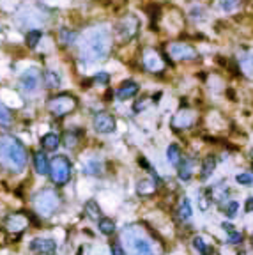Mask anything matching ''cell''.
I'll list each match as a JSON object with an SVG mask.
<instances>
[{
	"instance_id": "obj_1",
	"label": "cell",
	"mask_w": 253,
	"mask_h": 255,
	"mask_svg": "<svg viewBox=\"0 0 253 255\" xmlns=\"http://www.w3.org/2000/svg\"><path fill=\"white\" fill-rule=\"evenodd\" d=\"M112 48V32L106 25H96V27L85 30L80 41V57L85 64L105 61Z\"/></svg>"
},
{
	"instance_id": "obj_2",
	"label": "cell",
	"mask_w": 253,
	"mask_h": 255,
	"mask_svg": "<svg viewBox=\"0 0 253 255\" xmlns=\"http://www.w3.org/2000/svg\"><path fill=\"white\" fill-rule=\"evenodd\" d=\"M0 165L14 174L23 172L27 167V151L14 137H0Z\"/></svg>"
},
{
	"instance_id": "obj_3",
	"label": "cell",
	"mask_w": 253,
	"mask_h": 255,
	"mask_svg": "<svg viewBox=\"0 0 253 255\" xmlns=\"http://www.w3.org/2000/svg\"><path fill=\"white\" fill-rule=\"evenodd\" d=\"M122 248L126 255H156L153 239L140 225H129L121 232Z\"/></svg>"
},
{
	"instance_id": "obj_4",
	"label": "cell",
	"mask_w": 253,
	"mask_h": 255,
	"mask_svg": "<svg viewBox=\"0 0 253 255\" xmlns=\"http://www.w3.org/2000/svg\"><path fill=\"white\" fill-rule=\"evenodd\" d=\"M32 206L37 215L48 218L61 207V197H59L57 190H53V188H43V190H39L34 195Z\"/></svg>"
},
{
	"instance_id": "obj_5",
	"label": "cell",
	"mask_w": 253,
	"mask_h": 255,
	"mask_svg": "<svg viewBox=\"0 0 253 255\" xmlns=\"http://www.w3.org/2000/svg\"><path fill=\"white\" fill-rule=\"evenodd\" d=\"M71 172H73V165L69 162V158H66V156H55L52 160V163H50L48 174L52 177L53 184H57V186L66 184L71 179Z\"/></svg>"
},
{
	"instance_id": "obj_6",
	"label": "cell",
	"mask_w": 253,
	"mask_h": 255,
	"mask_svg": "<svg viewBox=\"0 0 253 255\" xmlns=\"http://www.w3.org/2000/svg\"><path fill=\"white\" fill-rule=\"evenodd\" d=\"M77 106H78L77 97L71 96V94H59V96L52 97L48 101L50 113L55 115V117H64V115L71 113Z\"/></svg>"
},
{
	"instance_id": "obj_7",
	"label": "cell",
	"mask_w": 253,
	"mask_h": 255,
	"mask_svg": "<svg viewBox=\"0 0 253 255\" xmlns=\"http://www.w3.org/2000/svg\"><path fill=\"white\" fill-rule=\"evenodd\" d=\"M138 27H140V21H138L137 16H133V14H128V16L122 18L119 23L115 25V36L119 37V41L126 43V41L133 39V37L137 36L138 32Z\"/></svg>"
},
{
	"instance_id": "obj_8",
	"label": "cell",
	"mask_w": 253,
	"mask_h": 255,
	"mask_svg": "<svg viewBox=\"0 0 253 255\" xmlns=\"http://www.w3.org/2000/svg\"><path fill=\"white\" fill-rule=\"evenodd\" d=\"M169 53L175 61H195L198 57V52L188 43H170Z\"/></svg>"
},
{
	"instance_id": "obj_9",
	"label": "cell",
	"mask_w": 253,
	"mask_h": 255,
	"mask_svg": "<svg viewBox=\"0 0 253 255\" xmlns=\"http://www.w3.org/2000/svg\"><path fill=\"white\" fill-rule=\"evenodd\" d=\"M142 62H144V68L151 73H161L165 69V61L163 57L160 55V52H156L154 48H147L142 53Z\"/></svg>"
},
{
	"instance_id": "obj_10",
	"label": "cell",
	"mask_w": 253,
	"mask_h": 255,
	"mask_svg": "<svg viewBox=\"0 0 253 255\" xmlns=\"http://www.w3.org/2000/svg\"><path fill=\"white\" fill-rule=\"evenodd\" d=\"M94 124V130L97 133H113L117 128V122H115V117H113L112 113L108 112H99L96 113V117L92 121Z\"/></svg>"
},
{
	"instance_id": "obj_11",
	"label": "cell",
	"mask_w": 253,
	"mask_h": 255,
	"mask_svg": "<svg viewBox=\"0 0 253 255\" xmlns=\"http://www.w3.org/2000/svg\"><path fill=\"white\" fill-rule=\"evenodd\" d=\"M27 227H28V218L23 213H12L4 222V229L7 232H12V234H20Z\"/></svg>"
},
{
	"instance_id": "obj_12",
	"label": "cell",
	"mask_w": 253,
	"mask_h": 255,
	"mask_svg": "<svg viewBox=\"0 0 253 255\" xmlns=\"http://www.w3.org/2000/svg\"><path fill=\"white\" fill-rule=\"evenodd\" d=\"M39 82H41V73H39V69H36V68L27 69L20 78L21 89L27 90V92H36L37 87H39Z\"/></svg>"
},
{
	"instance_id": "obj_13",
	"label": "cell",
	"mask_w": 253,
	"mask_h": 255,
	"mask_svg": "<svg viewBox=\"0 0 253 255\" xmlns=\"http://www.w3.org/2000/svg\"><path fill=\"white\" fill-rule=\"evenodd\" d=\"M30 250L39 255H53L57 252V243L48 238H36L30 243Z\"/></svg>"
},
{
	"instance_id": "obj_14",
	"label": "cell",
	"mask_w": 253,
	"mask_h": 255,
	"mask_svg": "<svg viewBox=\"0 0 253 255\" xmlns=\"http://www.w3.org/2000/svg\"><path fill=\"white\" fill-rule=\"evenodd\" d=\"M193 122H195V115H193V112H189V110L179 112L175 117L172 119V126L175 130H186V128L193 126Z\"/></svg>"
},
{
	"instance_id": "obj_15",
	"label": "cell",
	"mask_w": 253,
	"mask_h": 255,
	"mask_svg": "<svg viewBox=\"0 0 253 255\" xmlns=\"http://www.w3.org/2000/svg\"><path fill=\"white\" fill-rule=\"evenodd\" d=\"M137 92H138V85L135 84V82H124V84L119 87V90H117V97H119L121 101H126L129 97L137 96Z\"/></svg>"
},
{
	"instance_id": "obj_16",
	"label": "cell",
	"mask_w": 253,
	"mask_h": 255,
	"mask_svg": "<svg viewBox=\"0 0 253 255\" xmlns=\"http://www.w3.org/2000/svg\"><path fill=\"white\" fill-rule=\"evenodd\" d=\"M43 84L46 89H57V87H61V75L53 69H46L43 73Z\"/></svg>"
},
{
	"instance_id": "obj_17",
	"label": "cell",
	"mask_w": 253,
	"mask_h": 255,
	"mask_svg": "<svg viewBox=\"0 0 253 255\" xmlns=\"http://www.w3.org/2000/svg\"><path fill=\"white\" fill-rule=\"evenodd\" d=\"M34 167H36V172L41 175H46L50 170V162L46 158L44 153H36L34 154Z\"/></svg>"
},
{
	"instance_id": "obj_18",
	"label": "cell",
	"mask_w": 253,
	"mask_h": 255,
	"mask_svg": "<svg viewBox=\"0 0 253 255\" xmlns=\"http://www.w3.org/2000/svg\"><path fill=\"white\" fill-rule=\"evenodd\" d=\"M41 146H43L44 151H55L61 146V137L57 133H46L41 138Z\"/></svg>"
},
{
	"instance_id": "obj_19",
	"label": "cell",
	"mask_w": 253,
	"mask_h": 255,
	"mask_svg": "<svg viewBox=\"0 0 253 255\" xmlns=\"http://www.w3.org/2000/svg\"><path fill=\"white\" fill-rule=\"evenodd\" d=\"M179 179L181 181H188L193 175V160L191 158H184V162L179 163Z\"/></svg>"
},
{
	"instance_id": "obj_20",
	"label": "cell",
	"mask_w": 253,
	"mask_h": 255,
	"mask_svg": "<svg viewBox=\"0 0 253 255\" xmlns=\"http://www.w3.org/2000/svg\"><path fill=\"white\" fill-rule=\"evenodd\" d=\"M101 170H103V163L99 162L97 158H90L84 163V172L88 175H97L101 174Z\"/></svg>"
},
{
	"instance_id": "obj_21",
	"label": "cell",
	"mask_w": 253,
	"mask_h": 255,
	"mask_svg": "<svg viewBox=\"0 0 253 255\" xmlns=\"http://www.w3.org/2000/svg\"><path fill=\"white\" fill-rule=\"evenodd\" d=\"M85 215H87L90 220H94V222H97V220L101 218L99 204H97L96 200H88V202L85 204Z\"/></svg>"
},
{
	"instance_id": "obj_22",
	"label": "cell",
	"mask_w": 253,
	"mask_h": 255,
	"mask_svg": "<svg viewBox=\"0 0 253 255\" xmlns=\"http://www.w3.org/2000/svg\"><path fill=\"white\" fill-rule=\"evenodd\" d=\"M214 167H216V158L214 156H205L204 162H202V174L200 177L202 179H207L211 174H213Z\"/></svg>"
},
{
	"instance_id": "obj_23",
	"label": "cell",
	"mask_w": 253,
	"mask_h": 255,
	"mask_svg": "<svg viewBox=\"0 0 253 255\" xmlns=\"http://www.w3.org/2000/svg\"><path fill=\"white\" fill-rule=\"evenodd\" d=\"M239 66H241L243 73L248 78H253V57L252 55H243L239 59Z\"/></svg>"
},
{
	"instance_id": "obj_24",
	"label": "cell",
	"mask_w": 253,
	"mask_h": 255,
	"mask_svg": "<svg viewBox=\"0 0 253 255\" xmlns=\"http://www.w3.org/2000/svg\"><path fill=\"white\" fill-rule=\"evenodd\" d=\"M167 158H169V162L172 163V165H179L181 163V149L175 146V144H170L169 149H167Z\"/></svg>"
},
{
	"instance_id": "obj_25",
	"label": "cell",
	"mask_w": 253,
	"mask_h": 255,
	"mask_svg": "<svg viewBox=\"0 0 253 255\" xmlns=\"http://www.w3.org/2000/svg\"><path fill=\"white\" fill-rule=\"evenodd\" d=\"M97 223H99V231L103 232L105 236H110L115 232V222L110 218H99L97 220Z\"/></svg>"
},
{
	"instance_id": "obj_26",
	"label": "cell",
	"mask_w": 253,
	"mask_h": 255,
	"mask_svg": "<svg viewBox=\"0 0 253 255\" xmlns=\"http://www.w3.org/2000/svg\"><path fill=\"white\" fill-rule=\"evenodd\" d=\"M41 37H43V32H41V30H37V28H32V30H28V32H27L25 41H27V45L30 46V48H34V46L39 45Z\"/></svg>"
},
{
	"instance_id": "obj_27",
	"label": "cell",
	"mask_w": 253,
	"mask_h": 255,
	"mask_svg": "<svg viewBox=\"0 0 253 255\" xmlns=\"http://www.w3.org/2000/svg\"><path fill=\"white\" fill-rule=\"evenodd\" d=\"M138 193L140 195H153L154 191H156V186H154V182L153 181H149V179H144V181L138 182Z\"/></svg>"
},
{
	"instance_id": "obj_28",
	"label": "cell",
	"mask_w": 253,
	"mask_h": 255,
	"mask_svg": "<svg viewBox=\"0 0 253 255\" xmlns=\"http://www.w3.org/2000/svg\"><path fill=\"white\" fill-rule=\"evenodd\" d=\"M59 37H61V43L64 46L71 45L73 41L77 39V32H73V30H68V28H62L61 34H59Z\"/></svg>"
},
{
	"instance_id": "obj_29",
	"label": "cell",
	"mask_w": 253,
	"mask_h": 255,
	"mask_svg": "<svg viewBox=\"0 0 253 255\" xmlns=\"http://www.w3.org/2000/svg\"><path fill=\"white\" fill-rule=\"evenodd\" d=\"M193 247H195V250H197L200 255H209V248H207V245H205V241L200 238V236L193 238Z\"/></svg>"
},
{
	"instance_id": "obj_30",
	"label": "cell",
	"mask_w": 253,
	"mask_h": 255,
	"mask_svg": "<svg viewBox=\"0 0 253 255\" xmlns=\"http://www.w3.org/2000/svg\"><path fill=\"white\" fill-rule=\"evenodd\" d=\"M179 216H181L182 220H188L189 216H191V206H189L188 198H184L181 202V206H179Z\"/></svg>"
},
{
	"instance_id": "obj_31",
	"label": "cell",
	"mask_w": 253,
	"mask_h": 255,
	"mask_svg": "<svg viewBox=\"0 0 253 255\" xmlns=\"http://www.w3.org/2000/svg\"><path fill=\"white\" fill-rule=\"evenodd\" d=\"M9 124H11V113L0 103V126H9Z\"/></svg>"
},
{
	"instance_id": "obj_32",
	"label": "cell",
	"mask_w": 253,
	"mask_h": 255,
	"mask_svg": "<svg viewBox=\"0 0 253 255\" xmlns=\"http://www.w3.org/2000/svg\"><path fill=\"white\" fill-rule=\"evenodd\" d=\"M236 181L239 184H252L253 182V172H241L236 175Z\"/></svg>"
},
{
	"instance_id": "obj_33",
	"label": "cell",
	"mask_w": 253,
	"mask_h": 255,
	"mask_svg": "<svg viewBox=\"0 0 253 255\" xmlns=\"http://www.w3.org/2000/svg\"><path fill=\"white\" fill-rule=\"evenodd\" d=\"M237 5H239V0H220V7L227 12L234 11Z\"/></svg>"
},
{
	"instance_id": "obj_34",
	"label": "cell",
	"mask_w": 253,
	"mask_h": 255,
	"mask_svg": "<svg viewBox=\"0 0 253 255\" xmlns=\"http://www.w3.org/2000/svg\"><path fill=\"white\" fill-rule=\"evenodd\" d=\"M108 80H110V77L105 73V71H101V73H97L96 77H94V82H96V84H99V85H106V84H108Z\"/></svg>"
},
{
	"instance_id": "obj_35",
	"label": "cell",
	"mask_w": 253,
	"mask_h": 255,
	"mask_svg": "<svg viewBox=\"0 0 253 255\" xmlns=\"http://www.w3.org/2000/svg\"><path fill=\"white\" fill-rule=\"evenodd\" d=\"M64 144L68 147H75V146H77V135H75V133H66L64 135Z\"/></svg>"
},
{
	"instance_id": "obj_36",
	"label": "cell",
	"mask_w": 253,
	"mask_h": 255,
	"mask_svg": "<svg viewBox=\"0 0 253 255\" xmlns=\"http://www.w3.org/2000/svg\"><path fill=\"white\" fill-rule=\"evenodd\" d=\"M243 241V234L241 232H230L229 234V243H232V245H237V243H241Z\"/></svg>"
},
{
	"instance_id": "obj_37",
	"label": "cell",
	"mask_w": 253,
	"mask_h": 255,
	"mask_svg": "<svg viewBox=\"0 0 253 255\" xmlns=\"http://www.w3.org/2000/svg\"><path fill=\"white\" fill-rule=\"evenodd\" d=\"M112 255H126L124 248H122L121 243H113L112 245Z\"/></svg>"
},
{
	"instance_id": "obj_38",
	"label": "cell",
	"mask_w": 253,
	"mask_h": 255,
	"mask_svg": "<svg viewBox=\"0 0 253 255\" xmlns=\"http://www.w3.org/2000/svg\"><path fill=\"white\" fill-rule=\"evenodd\" d=\"M237 207H239V204H237V202H230L229 204V207H227V215H229L230 218H232V216H236Z\"/></svg>"
},
{
	"instance_id": "obj_39",
	"label": "cell",
	"mask_w": 253,
	"mask_h": 255,
	"mask_svg": "<svg viewBox=\"0 0 253 255\" xmlns=\"http://www.w3.org/2000/svg\"><path fill=\"white\" fill-rule=\"evenodd\" d=\"M147 101H149V99H140L138 103H135V106H133V108H135V112H140V110H144L145 106L149 105Z\"/></svg>"
},
{
	"instance_id": "obj_40",
	"label": "cell",
	"mask_w": 253,
	"mask_h": 255,
	"mask_svg": "<svg viewBox=\"0 0 253 255\" xmlns=\"http://www.w3.org/2000/svg\"><path fill=\"white\" fill-rule=\"evenodd\" d=\"M198 200H200V209L202 211H205L207 207H209V202H207V198H205V197H200Z\"/></svg>"
},
{
	"instance_id": "obj_41",
	"label": "cell",
	"mask_w": 253,
	"mask_h": 255,
	"mask_svg": "<svg viewBox=\"0 0 253 255\" xmlns=\"http://www.w3.org/2000/svg\"><path fill=\"white\" fill-rule=\"evenodd\" d=\"M245 209L248 211V213H252V211H253V197H250L248 200H246V206H245Z\"/></svg>"
},
{
	"instance_id": "obj_42",
	"label": "cell",
	"mask_w": 253,
	"mask_h": 255,
	"mask_svg": "<svg viewBox=\"0 0 253 255\" xmlns=\"http://www.w3.org/2000/svg\"><path fill=\"white\" fill-rule=\"evenodd\" d=\"M223 229H225V231H227V232H229V234H230V232H234V227H232V225H230V223H227V222H225V223H223Z\"/></svg>"
},
{
	"instance_id": "obj_43",
	"label": "cell",
	"mask_w": 253,
	"mask_h": 255,
	"mask_svg": "<svg viewBox=\"0 0 253 255\" xmlns=\"http://www.w3.org/2000/svg\"><path fill=\"white\" fill-rule=\"evenodd\" d=\"M239 255H245V254H243V252H241V254H239Z\"/></svg>"
},
{
	"instance_id": "obj_44",
	"label": "cell",
	"mask_w": 253,
	"mask_h": 255,
	"mask_svg": "<svg viewBox=\"0 0 253 255\" xmlns=\"http://www.w3.org/2000/svg\"><path fill=\"white\" fill-rule=\"evenodd\" d=\"M252 245H253V238H252Z\"/></svg>"
},
{
	"instance_id": "obj_45",
	"label": "cell",
	"mask_w": 253,
	"mask_h": 255,
	"mask_svg": "<svg viewBox=\"0 0 253 255\" xmlns=\"http://www.w3.org/2000/svg\"><path fill=\"white\" fill-rule=\"evenodd\" d=\"M252 156H253V151H252Z\"/></svg>"
}]
</instances>
